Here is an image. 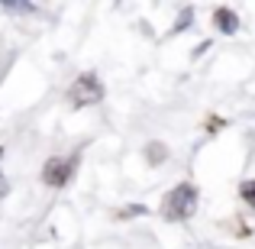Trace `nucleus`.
I'll return each mask as SVG.
<instances>
[{"mask_svg":"<svg viewBox=\"0 0 255 249\" xmlns=\"http://www.w3.org/2000/svg\"><path fill=\"white\" fill-rule=\"evenodd\" d=\"M78 165H81V149H75L71 156H52L49 162L42 165V185H49V188H65L71 178H75Z\"/></svg>","mask_w":255,"mask_h":249,"instance_id":"7ed1b4c3","label":"nucleus"},{"mask_svg":"<svg viewBox=\"0 0 255 249\" xmlns=\"http://www.w3.org/2000/svg\"><path fill=\"white\" fill-rule=\"evenodd\" d=\"M142 214H149V207L145 204H132V207H123L117 217H142Z\"/></svg>","mask_w":255,"mask_h":249,"instance_id":"6e6552de","label":"nucleus"},{"mask_svg":"<svg viewBox=\"0 0 255 249\" xmlns=\"http://www.w3.org/2000/svg\"><path fill=\"white\" fill-rule=\"evenodd\" d=\"M0 159H3V146H0Z\"/></svg>","mask_w":255,"mask_h":249,"instance_id":"4468645a","label":"nucleus"},{"mask_svg":"<svg viewBox=\"0 0 255 249\" xmlns=\"http://www.w3.org/2000/svg\"><path fill=\"white\" fill-rule=\"evenodd\" d=\"M6 191H10V181H6V178H3V172H0V198H3Z\"/></svg>","mask_w":255,"mask_h":249,"instance_id":"f8f14e48","label":"nucleus"},{"mask_svg":"<svg viewBox=\"0 0 255 249\" xmlns=\"http://www.w3.org/2000/svg\"><path fill=\"white\" fill-rule=\"evenodd\" d=\"M6 13H32V3H0Z\"/></svg>","mask_w":255,"mask_h":249,"instance_id":"9d476101","label":"nucleus"},{"mask_svg":"<svg viewBox=\"0 0 255 249\" xmlns=\"http://www.w3.org/2000/svg\"><path fill=\"white\" fill-rule=\"evenodd\" d=\"M197 201H200L197 188H194L191 181H181V185H174L162 198L158 214H162L165 220H171V224H184V220H191L194 214H197Z\"/></svg>","mask_w":255,"mask_h":249,"instance_id":"f257e3e1","label":"nucleus"},{"mask_svg":"<svg viewBox=\"0 0 255 249\" xmlns=\"http://www.w3.org/2000/svg\"><path fill=\"white\" fill-rule=\"evenodd\" d=\"M233 227H236V230H233V233H236V237H249V233H252L249 227L243 224V220H236V224H233Z\"/></svg>","mask_w":255,"mask_h":249,"instance_id":"9b49d317","label":"nucleus"},{"mask_svg":"<svg viewBox=\"0 0 255 249\" xmlns=\"http://www.w3.org/2000/svg\"><path fill=\"white\" fill-rule=\"evenodd\" d=\"M226 126V120H220V117H207V123H204V130L207 133H220Z\"/></svg>","mask_w":255,"mask_h":249,"instance_id":"1a4fd4ad","label":"nucleus"},{"mask_svg":"<svg viewBox=\"0 0 255 249\" xmlns=\"http://www.w3.org/2000/svg\"><path fill=\"white\" fill-rule=\"evenodd\" d=\"M145 162H149V165H165V162H168V146L155 143V139L145 143Z\"/></svg>","mask_w":255,"mask_h":249,"instance_id":"39448f33","label":"nucleus"},{"mask_svg":"<svg viewBox=\"0 0 255 249\" xmlns=\"http://www.w3.org/2000/svg\"><path fill=\"white\" fill-rule=\"evenodd\" d=\"M213 26H217V32H223V36H236V29H239L236 10L226 6V3H220L217 10H213Z\"/></svg>","mask_w":255,"mask_h":249,"instance_id":"20e7f679","label":"nucleus"},{"mask_svg":"<svg viewBox=\"0 0 255 249\" xmlns=\"http://www.w3.org/2000/svg\"><path fill=\"white\" fill-rule=\"evenodd\" d=\"M104 81H100L94 71H84V75H78L75 81L68 87V104L75 107V110H81V107H94L104 100Z\"/></svg>","mask_w":255,"mask_h":249,"instance_id":"f03ea898","label":"nucleus"},{"mask_svg":"<svg viewBox=\"0 0 255 249\" xmlns=\"http://www.w3.org/2000/svg\"><path fill=\"white\" fill-rule=\"evenodd\" d=\"M207 49H213V45H210V42H200V45H197V49H194V58H197V55H204V52H207Z\"/></svg>","mask_w":255,"mask_h":249,"instance_id":"ddd939ff","label":"nucleus"},{"mask_svg":"<svg viewBox=\"0 0 255 249\" xmlns=\"http://www.w3.org/2000/svg\"><path fill=\"white\" fill-rule=\"evenodd\" d=\"M191 23H194V6H184V10L178 13V23H174V32H181V29H191Z\"/></svg>","mask_w":255,"mask_h":249,"instance_id":"0eeeda50","label":"nucleus"},{"mask_svg":"<svg viewBox=\"0 0 255 249\" xmlns=\"http://www.w3.org/2000/svg\"><path fill=\"white\" fill-rule=\"evenodd\" d=\"M239 198H243L246 204L255 211V178H249V181H243V185H239Z\"/></svg>","mask_w":255,"mask_h":249,"instance_id":"423d86ee","label":"nucleus"}]
</instances>
